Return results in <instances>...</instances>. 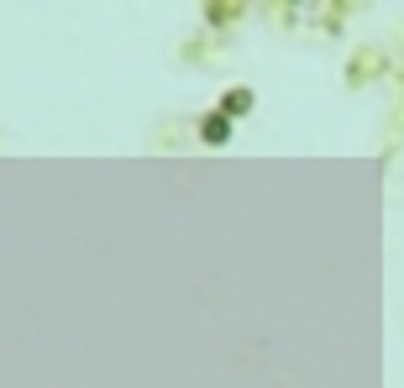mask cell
<instances>
[{
  "instance_id": "2",
  "label": "cell",
  "mask_w": 404,
  "mask_h": 388,
  "mask_svg": "<svg viewBox=\"0 0 404 388\" xmlns=\"http://www.w3.org/2000/svg\"><path fill=\"white\" fill-rule=\"evenodd\" d=\"M205 137H210V142H226V121H221V116L205 121Z\"/></svg>"
},
{
  "instance_id": "1",
  "label": "cell",
  "mask_w": 404,
  "mask_h": 388,
  "mask_svg": "<svg viewBox=\"0 0 404 388\" xmlns=\"http://www.w3.org/2000/svg\"><path fill=\"white\" fill-rule=\"evenodd\" d=\"M247 106H252L247 90H231V94H226V110H247Z\"/></svg>"
}]
</instances>
